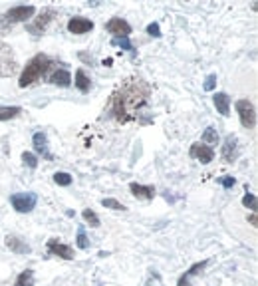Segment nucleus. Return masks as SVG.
I'll use <instances>...</instances> for the list:
<instances>
[{"label": "nucleus", "instance_id": "9", "mask_svg": "<svg viewBox=\"0 0 258 286\" xmlns=\"http://www.w3.org/2000/svg\"><path fill=\"white\" fill-rule=\"evenodd\" d=\"M189 155L193 159H197V161H201L203 165H209V163L215 159V149L209 147V145H205V143H201V141H197V143L191 145Z\"/></svg>", "mask_w": 258, "mask_h": 286}, {"label": "nucleus", "instance_id": "20", "mask_svg": "<svg viewBox=\"0 0 258 286\" xmlns=\"http://www.w3.org/2000/svg\"><path fill=\"white\" fill-rule=\"evenodd\" d=\"M22 113L20 105H0V122H10L16 120Z\"/></svg>", "mask_w": 258, "mask_h": 286}, {"label": "nucleus", "instance_id": "15", "mask_svg": "<svg viewBox=\"0 0 258 286\" xmlns=\"http://www.w3.org/2000/svg\"><path fill=\"white\" fill-rule=\"evenodd\" d=\"M129 191L135 199L141 201H151L155 197V187L153 185H141V183H129Z\"/></svg>", "mask_w": 258, "mask_h": 286}, {"label": "nucleus", "instance_id": "17", "mask_svg": "<svg viewBox=\"0 0 258 286\" xmlns=\"http://www.w3.org/2000/svg\"><path fill=\"white\" fill-rule=\"evenodd\" d=\"M213 101H215V107H217V111H219L221 116H225V118L230 116V97H228V94L217 92L215 97H213Z\"/></svg>", "mask_w": 258, "mask_h": 286}, {"label": "nucleus", "instance_id": "29", "mask_svg": "<svg viewBox=\"0 0 258 286\" xmlns=\"http://www.w3.org/2000/svg\"><path fill=\"white\" fill-rule=\"evenodd\" d=\"M22 161H24V165L30 167V169H36V167H38V157H36L34 153H30V151H24V153H22Z\"/></svg>", "mask_w": 258, "mask_h": 286}, {"label": "nucleus", "instance_id": "19", "mask_svg": "<svg viewBox=\"0 0 258 286\" xmlns=\"http://www.w3.org/2000/svg\"><path fill=\"white\" fill-rule=\"evenodd\" d=\"M48 82L54 84V86H58V88H70V86H72V76H70L68 70H56V72L48 78Z\"/></svg>", "mask_w": 258, "mask_h": 286}, {"label": "nucleus", "instance_id": "16", "mask_svg": "<svg viewBox=\"0 0 258 286\" xmlns=\"http://www.w3.org/2000/svg\"><path fill=\"white\" fill-rule=\"evenodd\" d=\"M207 264H209V260L195 262L193 266H191V268H189V270H187V272H185V274H183V276L177 280V286H193V284H191V280H193L197 274H201V270H203Z\"/></svg>", "mask_w": 258, "mask_h": 286}, {"label": "nucleus", "instance_id": "1", "mask_svg": "<svg viewBox=\"0 0 258 286\" xmlns=\"http://www.w3.org/2000/svg\"><path fill=\"white\" fill-rule=\"evenodd\" d=\"M151 97V86L143 78H127L121 86L111 94L107 103V113L119 124L135 122L139 111L147 105Z\"/></svg>", "mask_w": 258, "mask_h": 286}, {"label": "nucleus", "instance_id": "14", "mask_svg": "<svg viewBox=\"0 0 258 286\" xmlns=\"http://www.w3.org/2000/svg\"><path fill=\"white\" fill-rule=\"evenodd\" d=\"M32 145H34V151H36L38 155H42L46 161H54V155L48 151V137H46V133H42V131L34 133Z\"/></svg>", "mask_w": 258, "mask_h": 286}, {"label": "nucleus", "instance_id": "5", "mask_svg": "<svg viewBox=\"0 0 258 286\" xmlns=\"http://www.w3.org/2000/svg\"><path fill=\"white\" fill-rule=\"evenodd\" d=\"M234 107H236V113H238V120H240L242 127L252 129L256 126V109H254V103L250 99H236Z\"/></svg>", "mask_w": 258, "mask_h": 286}, {"label": "nucleus", "instance_id": "28", "mask_svg": "<svg viewBox=\"0 0 258 286\" xmlns=\"http://www.w3.org/2000/svg\"><path fill=\"white\" fill-rule=\"evenodd\" d=\"M242 205H244L246 209H250L252 213H256V207H258L256 195H254V193H246V195L242 197Z\"/></svg>", "mask_w": 258, "mask_h": 286}, {"label": "nucleus", "instance_id": "13", "mask_svg": "<svg viewBox=\"0 0 258 286\" xmlns=\"http://www.w3.org/2000/svg\"><path fill=\"white\" fill-rule=\"evenodd\" d=\"M4 245L10 249V253H14V254H30L32 253L30 245H28L26 241H22L20 237H16V235H8V237L4 239Z\"/></svg>", "mask_w": 258, "mask_h": 286}, {"label": "nucleus", "instance_id": "26", "mask_svg": "<svg viewBox=\"0 0 258 286\" xmlns=\"http://www.w3.org/2000/svg\"><path fill=\"white\" fill-rule=\"evenodd\" d=\"M111 44H113V46H119L121 50H127L131 54H135V46L129 42V38H113Z\"/></svg>", "mask_w": 258, "mask_h": 286}, {"label": "nucleus", "instance_id": "3", "mask_svg": "<svg viewBox=\"0 0 258 286\" xmlns=\"http://www.w3.org/2000/svg\"><path fill=\"white\" fill-rule=\"evenodd\" d=\"M18 72V60L14 50L0 40V78H10Z\"/></svg>", "mask_w": 258, "mask_h": 286}, {"label": "nucleus", "instance_id": "30", "mask_svg": "<svg viewBox=\"0 0 258 286\" xmlns=\"http://www.w3.org/2000/svg\"><path fill=\"white\" fill-rule=\"evenodd\" d=\"M217 88V74H209L205 78V84H203V90L205 92H213Z\"/></svg>", "mask_w": 258, "mask_h": 286}, {"label": "nucleus", "instance_id": "10", "mask_svg": "<svg viewBox=\"0 0 258 286\" xmlns=\"http://www.w3.org/2000/svg\"><path fill=\"white\" fill-rule=\"evenodd\" d=\"M48 253L50 254H56L64 260H74V249L66 243H60L58 239H50L48 241Z\"/></svg>", "mask_w": 258, "mask_h": 286}, {"label": "nucleus", "instance_id": "2", "mask_svg": "<svg viewBox=\"0 0 258 286\" xmlns=\"http://www.w3.org/2000/svg\"><path fill=\"white\" fill-rule=\"evenodd\" d=\"M52 66H56V62L50 58V56H46V54H36L34 58H30L26 66H24V70H22V74H20V80H18V86L20 88H28V86H32L36 82H40L50 70H52Z\"/></svg>", "mask_w": 258, "mask_h": 286}, {"label": "nucleus", "instance_id": "27", "mask_svg": "<svg viewBox=\"0 0 258 286\" xmlns=\"http://www.w3.org/2000/svg\"><path fill=\"white\" fill-rule=\"evenodd\" d=\"M82 217H84V221L88 222L90 226H99V217H97L96 213L92 211V209H84V213H82Z\"/></svg>", "mask_w": 258, "mask_h": 286}, {"label": "nucleus", "instance_id": "24", "mask_svg": "<svg viewBox=\"0 0 258 286\" xmlns=\"http://www.w3.org/2000/svg\"><path fill=\"white\" fill-rule=\"evenodd\" d=\"M72 175L70 173H66V171H58V173H54V183L56 185H60V187H70L72 185Z\"/></svg>", "mask_w": 258, "mask_h": 286}, {"label": "nucleus", "instance_id": "31", "mask_svg": "<svg viewBox=\"0 0 258 286\" xmlns=\"http://www.w3.org/2000/svg\"><path fill=\"white\" fill-rule=\"evenodd\" d=\"M147 34H149V36H153V38H159V36H161V28H159V24H157V22H151V24L147 26Z\"/></svg>", "mask_w": 258, "mask_h": 286}, {"label": "nucleus", "instance_id": "21", "mask_svg": "<svg viewBox=\"0 0 258 286\" xmlns=\"http://www.w3.org/2000/svg\"><path fill=\"white\" fill-rule=\"evenodd\" d=\"M201 139H203V143L209 145V147H211V145H219V133H217L215 127H207Z\"/></svg>", "mask_w": 258, "mask_h": 286}, {"label": "nucleus", "instance_id": "7", "mask_svg": "<svg viewBox=\"0 0 258 286\" xmlns=\"http://www.w3.org/2000/svg\"><path fill=\"white\" fill-rule=\"evenodd\" d=\"M36 203H38L36 193H14V195H10V205L18 213H30L36 207Z\"/></svg>", "mask_w": 258, "mask_h": 286}, {"label": "nucleus", "instance_id": "12", "mask_svg": "<svg viewBox=\"0 0 258 286\" xmlns=\"http://www.w3.org/2000/svg\"><path fill=\"white\" fill-rule=\"evenodd\" d=\"M68 30L72 34H88V32L94 30V22L90 18H84V16H74L68 22Z\"/></svg>", "mask_w": 258, "mask_h": 286}, {"label": "nucleus", "instance_id": "11", "mask_svg": "<svg viewBox=\"0 0 258 286\" xmlns=\"http://www.w3.org/2000/svg\"><path fill=\"white\" fill-rule=\"evenodd\" d=\"M223 161L226 163H232L234 159L238 157V139H236V135H226L225 137V143H223Z\"/></svg>", "mask_w": 258, "mask_h": 286}, {"label": "nucleus", "instance_id": "22", "mask_svg": "<svg viewBox=\"0 0 258 286\" xmlns=\"http://www.w3.org/2000/svg\"><path fill=\"white\" fill-rule=\"evenodd\" d=\"M14 286H34V270H30V268L22 270V272L18 274Z\"/></svg>", "mask_w": 258, "mask_h": 286}, {"label": "nucleus", "instance_id": "23", "mask_svg": "<svg viewBox=\"0 0 258 286\" xmlns=\"http://www.w3.org/2000/svg\"><path fill=\"white\" fill-rule=\"evenodd\" d=\"M101 207H105V209H113V211H127V207H125L123 203H119L117 199H111V197L101 199Z\"/></svg>", "mask_w": 258, "mask_h": 286}, {"label": "nucleus", "instance_id": "32", "mask_svg": "<svg viewBox=\"0 0 258 286\" xmlns=\"http://www.w3.org/2000/svg\"><path fill=\"white\" fill-rule=\"evenodd\" d=\"M219 181H221V185H223L225 189H230V187H234V183H236V179H234V177H221Z\"/></svg>", "mask_w": 258, "mask_h": 286}, {"label": "nucleus", "instance_id": "6", "mask_svg": "<svg viewBox=\"0 0 258 286\" xmlns=\"http://www.w3.org/2000/svg\"><path fill=\"white\" fill-rule=\"evenodd\" d=\"M56 10L54 8H44L36 18H34L32 22L26 26V30L30 32V34H44L46 32V28L56 20Z\"/></svg>", "mask_w": 258, "mask_h": 286}, {"label": "nucleus", "instance_id": "4", "mask_svg": "<svg viewBox=\"0 0 258 286\" xmlns=\"http://www.w3.org/2000/svg\"><path fill=\"white\" fill-rule=\"evenodd\" d=\"M36 14V6L32 4H20V6H12L10 10L4 12L2 16V24H18V22H26Z\"/></svg>", "mask_w": 258, "mask_h": 286}, {"label": "nucleus", "instance_id": "34", "mask_svg": "<svg viewBox=\"0 0 258 286\" xmlns=\"http://www.w3.org/2000/svg\"><path fill=\"white\" fill-rule=\"evenodd\" d=\"M250 224L256 226V215H250Z\"/></svg>", "mask_w": 258, "mask_h": 286}, {"label": "nucleus", "instance_id": "33", "mask_svg": "<svg viewBox=\"0 0 258 286\" xmlns=\"http://www.w3.org/2000/svg\"><path fill=\"white\" fill-rule=\"evenodd\" d=\"M80 58L84 60V62H88V64H94V58L92 56H88V54H84V52H80Z\"/></svg>", "mask_w": 258, "mask_h": 286}, {"label": "nucleus", "instance_id": "25", "mask_svg": "<svg viewBox=\"0 0 258 286\" xmlns=\"http://www.w3.org/2000/svg\"><path fill=\"white\" fill-rule=\"evenodd\" d=\"M76 245H78V249H82V251H86V249L90 247V239L86 237V228H84V226H80V228H78V237H76Z\"/></svg>", "mask_w": 258, "mask_h": 286}, {"label": "nucleus", "instance_id": "8", "mask_svg": "<svg viewBox=\"0 0 258 286\" xmlns=\"http://www.w3.org/2000/svg\"><path fill=\"white\" fill-rule=\"evenodd\" d=\"M105 30L109 34H113V38H129V34L133 32V28H131V24L127 20H123L119 16H113V18H109L105 22Z\"/></svg>", "mask_w": 258, "mask_h": 286}, {"label": "nucleus", "instance_id": "18", "mask_svg": "<svg viewBox=\"0 0 258 286\" xmlns=\"http://www.w3.org/2000/svg\"><path fill=\"white\" fill-rule=\"evenodd\" d=\"M74 86L82 92V94H88L90 90H92V80H90V76L82 70V68H78L76 70V78H74Z\"/></svg>", "mask_w": 258, "mask_h": 286}]
</instances>
